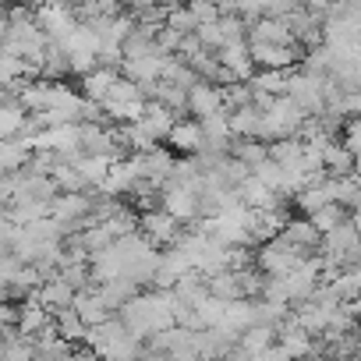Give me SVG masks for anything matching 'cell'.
<instances>
[{
	"mask_svg": "<svg viewBox=\"0 0 361 361\" xmlns=\"http://www.w3.org/2000/svg\"><path fill=\"white\" fill-rule=\"evenodd\" d=\"M180 227H185V224H177L166 209H142L138 213V231L156 245V248H166V245H173L177 241V234H180Z\"/></svg>",
	"mask_w": 361,
	"mask_h": 361,
	"instance_id": "obj_1",
	"label": "cell"
},
{
	"mask_svg": "<svg viewBox=\"0 0 361 361\" xmlns=\"http://www.w3.org/2000/svg\"><path fill=\"white\" fill-rule=\"evenodd\" d=\"M298 43H248V57L255 68H294L301 61Z\"/></svg>",
	"mask_w": 361,
	"mask_h": 361,
	"instance_id": "obj_2",
	"label": "cell"
},
{
	"mask_svg": "<svg viewBox=\"0 0 361 361\" xmlns=\"http://www.w3.org/2000/svg\"><path fill=\"white\" fill-rule=\"evenodd\" d=\"M220 110H227V106H224V85L202 82V78H199V82L188 89V117L202 121V117L220 114Z\"/></svg>",
	"mask_w": 361,
	"mask_h": 361,
	"instance_id": "obj_3",
	"label": "cell"
},
{
	"mask_svg": "<svg viewBox=\"0 0 361 361\" xmlns=\"http://www.w3.org/2000/svg\"><path fill=\"white\" fill-rule=\"evenodd\" d=\"M163 142H166L177 156H192V152L202 149V124H199L195 117H177V121L170 124V131H166Z\"/></svg>",
	"mask_w": 361,
	"mask_h": 361,
	"instance_id": "obj_4",
	"label": "cell"
},
{
	"mask_svg": "<svg viewBox=\"0 0 361 361\" xmlns=\"http://www.w3.org/2000/svg\"><path fill=\"white\" fill-rule=\"evenodd\" d=\"M283 241H290V245H298L301 252H308V255H315L319 252V241H322V234L315 231V224L308 220V216H287V224L276 231Z\"/></svg>",
	"mask_w": 361,
	"mask_h": 361,
	"instance_id": "obj_5",
	"label": "cell"
},
{
	"mask_svg": "<svg viewBox=\"0 0 361 361\" xmlns=\"http://www.w3.org/2000/svg\"><path fill=\"white\" fill-rule=\"evenodd\" d=\"M213 54H216V61H220V64H224V68H227L234 78H241V82H245V78L255 71V64H252V57H248V43H245V39L220 43Z\"/></svg>",
	"mask_w": 361,
	"mask_h": 361,
	"instance_id": "obj_6",
	"label": "cell"
},
{
	"mask_svg": "<svg viewBox=\"0 0 361 361\" xmlns=\"http://www.w3.org/2000/svg\"><path fill=\"white\" fill-rule=\"evenodd\" d=\"M177 121V114L170 110V106H163L159 99H145V106H142V117H138V124L156 138V142H163L166 138V131H170V124Z\"/></svg>",
	"mask_w": 361,
	"mask_h": 361,
	"instance_id": "obj_7",
	"label": "cell"
},
{
	"mask_svg": "<svg viewBox=\"0 0 361 361\" xmlns=\"http://www.w3.org/2000/svg\"><path fill=\"white\" fill-rule=\"evenodd\" d=\"M36 298H39V305H43V308L54 315V312H61V308H68V305H71V298H75V287L54 273V276H47V280L39 283Z\"/></svg>",
	"mask_w": 361,
	"mask_h": 361,
	"instance_id": "obj_8",
	"label": "cell"
},
{
	"mask_svg": "<svg viewBox=\"0 0 361 361\" xmlns=\"http://www.w3.org/2000/svg\"><path fill=\"white\" fill-rule=\"evenodd\" d=\"M71 308L78 312V319L85 322V326H92V322H103L106 315H114L106 305H103V298H99V290L89 283V287H82V290H75V298H71Z\"/></svg>",
	"mask_w": 361,
	"mask_h": 361,
	"instance_id": "obj_9",
	"label": "cell"
},
{
	"mask_svg": "<svg viewBox=\"0 0 361 361\" xmlns=\"http://www.w3.org/2000/svg\"><path fill=\"white\" fill-rule=\"evenodd\" d=\"M117 75H121L117 68L92 64L89 71H82V75H78V89H82V96H85V99H103V96H106V89H110V82H114Z\"/></svg>",
	"mask_w": 361,
	"mask_h": 361,
	"instance_id": "obj_10",
	"label": "cell"
},
{
	"mask_svg": "<svg viewBox=\"0 0 361 361\" xmlns=\"http://www.w3.org/2000/svg\"><path fill=\"white\" fill-rule=\"evenodd\" d=\"M322 170H326L329 177L354 173V170H357V156H354V152H347L336 138H329V142H322Z\"/></svg>",
	"mask_w": 361,
	"mask_h": 361,
	"instance_id": "obj_11",
	"label": "cell"
},
{
	"mask_svg": "<svg viewBox=\"0 0 361 361\" xmlns=\"http://www.w3.org/2000/svg\"><path fill=\"white\" fill-rule=\"evenodd\" d=\"M29 138L25 135H11V138H0V173H15L29 163Z\"/></svg>",
	"mask_w": 361,
	"mask_h": 361,
	"instance_id": "obj_12",
	"label": "cell"
},
{
	"mask_svg": "<svg viewBox=\"0 0 361 361\" xmlns=\"http://www.w3.org/2000/svg\"><path fill=\"white\" fill-rule=\"evenodd\" d=\"M50 177H54V185H57V192H89L92 185L78 173V166L75 163H68V159H57L54 163V170H50Z\"/></svg>",
	"mask_w": 361,
	"mask_h": 361,
	"instance_id": "obj_13",
	"label": "cell"
},
{
	"mask_svg": "<svg viewBox=\"0 0 361 361\" xmlns=\"http://www.w3.org/2000/svg\"><path fill=\"white\" fill-rule=\"evenodd\" d=\"M287 75H290V68H255L245 82H248L252 89H262V92L280 96V92L287 89Z\"/></svg>",
	"mask_w": 361,
	"mask_h": 361,
	"instance_id": "obj_14",
	"label": "cell"
},
{
	"mask_svg": "<svg viewBox=\"0 0 361 361\" xmlns=\"http://www.w3.org/2000/svg\"><path fill=\"white\" fill-rule=\"evenodd\" d=\"M305 216L315 224V231H319V234H326V231H333L336 224H343V220H347V216H354V213H347L340 202H322V206H315V209H312V213H305Z\"/></svg>",
	"mask_w": 361,
	"mask_h": 361,
	"instance_id": "obj_15",
	"label": "cell"
},
{
	"mask_svg": "<svg viewBox=\"0 0 361 361\" xmlns=\"http://www.w3.org/2000/svg\"><path fill=\"white\" fill-rule=\"evenodd\" d=\"M54 329H57V336H64L71 343H82V336H85V322L78 319V312L71 305L61 308V312H54Z\"/></svg>",
	"mask_w": 361,
	"mask_h": 361,
	"instance_id": "obj_16",
	"label": "cell"
},
{
	"mask_svg": "<svg viewBox=\"0 0 361 361\" xmlns=\"http://www.w3.org/2000/svg\"><path fill=\"white\" fill-rule=\"evenodd\" d=\"M22 124H25V106H22L18 99L0 103V138L22 135Z\"/></svg>",
	"mask_w": 361,
	"mask_h": 361,
	"instance_id": "obj_17",
	"label": "cell"
},
{
	"mask_svg": "<svg viewBox=\"0 0 361 361\" xmlns=\"http://www.w3.org/2000/svg\"><path fill=\"white\" fill-rule=\"evenodd\" d=\"M336 202H340L347 213H357V206H361L357 170H354V173H343V177H336Z\"/></svg>",
	"mask_w": 361,
	"mask_h": 361,
	"instance_id": "obj_18",
	"label": "cell"
},
{
	"mask_svg": "<svg viewBox=\"0 0 361 361\" xmlns=\"http://www.w3.org/2000/svg\"><path fill=\"white\" fill-rule=\"evenodd\" d=\"M231 156H238L252 170L259 159H266V142H259V138H234L231 142Z\"/></svg>",
	"mask_w": 361,
	"mask_h": 361,
	"instance_id": "obj_19",
	"label": "cell"
},
{
	"mask_svg": "<svg viewBox=\"0 0 361 361\" xmlns=\"http://www.w3.org/2000/svg\"><path fill=\"white\" fill-rule=\"evenodd\" d=\"M195 36H199V43H202L206 50H216V47L224 43V32H220L216 22H202V25L195 29Z\"/></svg>",
	"mask_w": 361,
	"mask_h": 361,
	"instance_id": "obj_20",
	"label": "cell"
}]
</instances>
